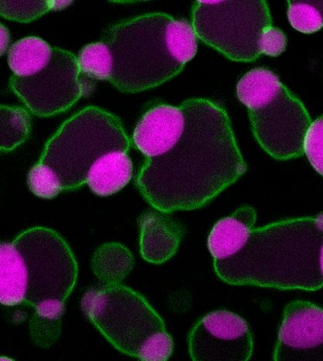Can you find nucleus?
I'll return each mask as SVG.
<instances>
[{"label": "nucleus", "mask_w": 323, "mask_h": 361, "mask_svg": "<svg viewBox=\"0 0 323 361\" xmlns=\"http://www.w3.org/2000/svg\"><path fill=\"white\" fill-rule=\"evenodd\" d=\"M27 185L31 192L42 199H53L62 192L56 175L40 162L30 169Z\"/></svg>", "instance_id": "obj_20"}, {"label": "nucleus", "mask_w": 323, "mask_h": 361, "mask_svg": "<svg viewBox=\"0 0 323 361\" xmlns=\"http://www.w3.org/2000/svg\"><path fill=\"white\" fill-rule=\"evenodd\" d=\"M72 4V1H52L53 8L55 11L65 9V8H66Z\"/></svg>", "instance_id": "obj_26"}, {"label": "nucleus", "mask_w": 323, "mask_h": 361, "mask_svg": "<svg viewBox=\"0 0 323 361\" xmlns=\"http://www.w3.org/2000/svg\"><path fill=\"white\" fill-rule=\"evenodd\" d=\"M237 97L247 106L252 131L265 152L281 161L304 154L310 116L272 70L256 68L243 75Z\"/></svg>", "instance_id": "obj_6"}, {"label": "nucleus", "mask_w": 323, "mask_h": 361, "mask_svg": "<svg viewBox=\"0 0 323 361\" xmlns=\"http://www.w3.org/2000/svg\"><path fill=\"white\" fill-rule=\"evenodd\" d=\"M130 144L117 116L89 106L61 125L47 141L38 162L54 172L62 191L73 190L87 183L93 164L102 156L128 152Z\"/></svg>", "instance_id": "obj_7"}, {"label": "nucleus", "mask_w": 323, "mask_h": 361, "mask_svg": "<svg viewBox=\"0 0 323 361\" xmlns=\"http://www.w3.org/2000/svg\"><path fill=\"white\" fill-rule=\"evenodd\" d=\"M189 351L194 360H248L253 352L250 327L238 314L220 310L203 317L191 329Z\"/></svg>", "instance_id": "obj_10"}, {"label": "nucleus", "mask_w": 323, "mask_h": 361, "mask_svg": "<svg viewBox=\"0 0 323 361\" xmlns=\"http://www.w3.org/2000/svg\"><path fill=\"white\" fill-rule=\"evenodd\" d=\"M140 254L145 261L160 264L175 255L186 231L168 213L148 210L139 218Z\"/></svg>", "instance_id": "obj_13"}, {"label": "nucleus", "mask_w": 323, "mask_h": 361, "mask_svg": "<svg viewBox=\"0 0 323 361\" xmlns=\"http://www.w3.org/2000/svg\"><path fill=\"white\" fill-rule=\"evenodd\" d=\"M254 208L227 216L217 233V276L227 284L317 291L323 287V212L253 229Z\"/></svg>", "instance_id": "obj_2"}, {"label": "nucleus", "mask_w": 323, "mask_h": 361, "mask_svg": "<svg viewBox=\"0 0 323 361\" xmlns=\"http://www.w3.org/2000/svg\"><path fill=\"white\" fill-rule=\"evenodd\" d=\"M0 302L26 305L35 315L61 321L77 279L72 249L59 233L36 226L0 246Z\"/></svg>", "instance_id": "obj_4"}, {"label": "nucleus", "mask_w": 323, "mask_h": 361, "mask_svg": "<svg viewBox=\"0 0 323 361\" xmlns=\"http://www.w3.org/2000/svg\"><path fill=\"white\" fill-rule=\"evenodd\" d=\"M51 47L38 37H27L13 44L8 52V64L15 75L29 77L49 62Z\"/></svg>", "instance_id": "obj_16"}, {"label": "nucleus", "mask_w": 323, "mask_h": 361, "mask_svg": "<svg viewBox=\"0 0 323 361\" xmlns=\"http://www.w3.org/2000/svg\"><path fill=\"white\" fill-rule=\"evenodd\" d=\"M112 59L108 81L124 92L156 87L182 71L198 52V37L185 20L148 13L109 27L102 36Z\"/></svg>", "instance_id": "obj_3"}, {"label": "nucleus", "mask_w": 323, "mask_h": 361, "mask_svg": "<svg viewBox=\"0 0 323 361\" xmlns=\"http://www.w3.org/2000/svg\"><path fill=\"white\" fill-rule=\"evenodd\" d=\"M135 259L131 251L120 243H106L94 251L91 269L106 284H120L132 271Z\"/></svg>", "instance_id": "obj_15"}, {"label": "nucleus", "mask_w": 323, "mask_h": 361, "mask_svg": "<svg viewBox=\"0 0 323 361\" xmlns=\"http://www.w3.org/2000/svg\"><path fill=\"white\" fill-rule=\"evenodd\" d=\"M31 337L38 346L47 348L57 341L61 331V321H53L35 315L30 325Z\"/></svg>", "instance_id": "obj_23"}, {"label": "nucleus", "mask_w": 323, "mask_h": 361, "mask_svg": "<svg viewBox=\"0 0 323 361\" xmlns=\"http://www.w3.org/2000/svg\"><path fill=\"white\" fill-rule=\"evenodd\" d=\"M320 269L322 272V276L323 277V243L321 248V252H320Z\"/></svg>", "instance_id": "obj_27"}, {"label": "nucleus", "mask_w": 323, "mask_h": 361, "mask_svg": "<svg viewBox=\"0 0 323 361\" xmlns=\"http://www.w3.org/2000/svg\"><path fill=\"white\" fill-rule=\"evenodd\" d=\"M1 140L0 149L11 152L27 140L31 128V118L25 109L1 105Z\"/></svg>", "instance_id": "obj_17"}, {"label": "nucleus", "mask_w": 323, "mask_h": 361, "mask_svg": "<svg viewBox=\"0 0 323 361\" xmlns=\"http://www.w3.org/2000/svg\"><path fill=\"white\" fill-rule=\"evenodd\" d=\"M181 105L183 133L167 152L147 159L136 178L146 200L168 214L207 205L248 170L222 106L201 98Z\"/></svg>", "instance_id": "obj_1"}, {"label": "nucleus", "mask_w": 323, "mask_h": 361, "mask_svg": "<svg viewBox=\"0 0 323 361\" xmlns=\"http://www.w3.org/2000/svg\"><path fill=\"white\" fill-rule=\"evenodd\" d=\"M82 75L93 80H108L112 73V59L103 42L92 43L84 47L77 57Z\"/></svg>", "instance_id": "obj_18"}, {"label": "nucleus", "mask_w": 323, "mask_h": 361, "mask_svg": "<svg viewBox=\"0 0 323 361\" xmlns=\"http://www.w3.org/2000/svg\"><path fill=\"white\" fill-rule=\"evenodd\" d=\"M304 154L312 168L323 176V115L312 122L305 140Z\"/></svg>", "instance_id": "obj_22"}, {"label": "nucleus", "mask_w": 323, "mask_h": 361, "mask_svg": "<svg viewBox=\"0 0 323 361\" xmlns=\"http://www.w3.org/2000/svg\"><path fill=\"white\" fill-rule=\"evenodd\" d=\"M77 58L72 52L52 48L50 61L35 75H13L10 86L34 114L47 117L66 111L83 96H89L94 84L82 80Z\"/></svg>", "instance_id": "obj_9"}, {"label": "nucleus", "mask_w": 323, "mask_h": 361, "mask_svg": "<svg viewBox=\"0 0 323 361\" xmlns=\"http://www.w3.org/2000/svg\"><path fill=\"white\" fill-rule=\"evenodd\" d=\"M287 47V37L283 31L274 26L267 27L262 37V54L270 57H278L286 51Z\"/></svg>", "instance_id": "obj_24"}, {"label": "nucleus", "mask_w": 323, "mask_h": 361, "mask_svg": "<svg viewBox=\"0 0 323 361\" xmlns=\"http://www.w3.org/2000/svg\"><path fill=\"white\" fill-rule=\"evenodd\" d=\"M288 19L299 32L316 33L323 28V1H289Z\"/></svg>", "instance_id": "obj_19"}, {"label": "nucleus", "mask_w": 323, "mask_h": 361, "mask_svg": "<svg viewBox=\"0 0 323 361\" xmlns=\"http://www.w3.org/2000/svg\"><path fill=\"white\" fill-rule=\"evenodd\" d=\"M274 360H323V309L296 300L284 310Z\"/></svg>", "instance_id": "obj_11"}, {"label": "nucleus", "mask_w": 323, "mask_h": 361, "mask_svg": "<svg viewBox=\"0 0 323 361\" xmlns=\"http://www.w3.org/2000/svg\"><path fill=\"white\" fill-rule=\"evenodd\" d=\"M191 25L200 40L227 59L249 62L261 56L262 37L272 21L265 1H196Z\"/></svg>", "instance_id": "obj_8"}, {"label": "nucleus", "mask_w": 323, "mask_h": 361, "mask_svg": "<svg viewBox=\"0 0 323 361\" xmlns=\"http://www.w3.org/2000/svg\"><path fill=\"white\" fill-rule=\"evenodd\" d=\"M1 15L11 20L27 23L53 10L52 1H1Z\"/></svg>", "instance_id": "obj_21"}, {"label": "nucleus", "mask_w": 323, "mask_h": 361, "mask_svg": "<svg viewBox=\"0 0 323 361\" xmlns=\"http://www.w3.org/2000/svg\"><path fill=\"white\" fill-rule=\"evenodd\" d=\"M82 308L91 323L123 354L146 361L167 360L175 342L163 320L143 295L120 284L88 290Z\"/></svg>", "instance_id": "obj_5"}, {"label": "nucleus", "mask_w": 323, "mask_h": 361, "mask_svg": "<svg viewBox=\"0 0 323 361\" xmlns=\"http://www.w3.org/2000/svg\"><path fill=\"white\" fill-rule=\"evenodd\" d=\"M184 126L182 105H156L148 109L138 122L132 144L147 159L154 158L169 150L183 133Z\"/></svg>", "instance_id": "obj_12"}, {"label": "nucleus", "mask_w": 323, "mask_h": 361, "mask_svg": "<svg viewBox=\"0 0 323 361\" xmlns=\"http://www.w3.org/2000/svg\"><path fill=\"white\" fill-rule=\"evenodd\" d=\"M132 175V161L127 152L116 151L102 156L93 164L87 183L94 194L108 196L127 185Z\"/></svg>", "instance_id": "obj_14"}, {"label": "nucleus", "mask_w": 323, "mask_h": 361, "mask_svg": "<svg viewBox=\"0 0 323 361\" xmlns=\"http://www.w3.org/2000/svg\"><path fill=\"white\" fill-rule=\"evenodd\" d=\"M0 51H1V56L6 52L8 48H9L11 42V35L10 31L1 23L0 27Z\"/></svg>", "instance_id": "obj_25"}]
</instances>
